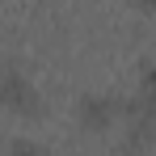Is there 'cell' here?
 <instances>
[{"label":"cell","instance_id":"1","mask_svg":"<svg viewBox=\"0 0 156 156\" xmlns=\"http://www.w3.org/2000/svg\"><path fill=\"white\" fill-rule=\"evenodd\" d=\"M105 118H110V101H97V97H89V101H84V122H89V127H101Z\"/></svg>","mask_w":156,"mask_h":156}]
</instances>
